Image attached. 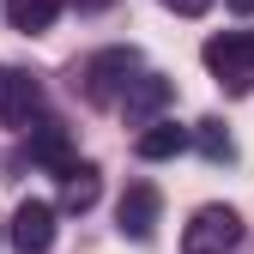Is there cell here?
<instances>
[{"instance_id": "obj_1", "label": "cell", "mask_w": 254, "mask_h": 254, "mask_svg": "<svg viewBox=\"0 0 254 254\" xmlns=\"http://www.w3.org/2000/svg\"><path fill=\"white\" fill-rule=\"evenodd\" d=\"M242 248V218L230 206H200L182 230V254H236Z\"/></svg>"}, {"instance_id": "obj_2", "label": "cell", "mask_w": 254, "mask_h": 254, "mask_svg": "<svg viewBox=\"0 0 254 254\" xmlns=\"http://www.w3.org/2000/svg\"><path fill=\"white\" fill-rule=\"evenodd\" d=\"M79 79H85V97H91V103H115L121 91L139 79V55H133V49H103V55L85 61ZM79 79H73V85H79Z\"/></svg>"}, {"instance_id": "obj_3", "label": "cell", "mask_w": 254, "mask_h": 254, "mask_svg": "<svg viewBox=\"0 0 254 254\" xmlns=\"http://www.w3.org/2000/svg\"><path fill=\"white\" fill-rule=\"evenodd\" d=\"M200 55H206V67H212V79H218V85L248 91V79H254V37H242V30H224V37H212Z\"/></svg>"}, {"instance_id": "obj_4", "label": "cell", "mask_w": 254, "mask_h": 254, "mask_svg": "<svg viewBox=\"0 0 254 254\" xmlns=\"http://www.w3.org/2000/svg\"><path fill=\"white\" fill-rule=\"evenodd\" d=\"M6 236H12V248H18V254H49V248H55V206H49V200H37V194L18 200Z\"/></svg>"}, {"instance_id": "obj_5", "label": "cell", "mask_w": 254, "mask_h": 254, "mask_svg": "<svg viewBox=\"0 0 254 254\" xmlns=\"http://www.w3.org/2000/svg\"><path fill=\"white\" fill-rule=\"evenodd\" d=\"M170 97H176V85H170L164 73H139L133 85L121 91V115H127V127H151V121H164Z\"/></svg>"}, {"instance_id": "obj_6", "label": "cell", "mask_w": 254, "mask_h": 254, "mask_svg": "<svg viewBox=\"0 0 254 254\" xmlns=\"http://www.w3.org/2000/svg\"><path fill=\"white\" fill-rule=\"evenodd\" d=\"M157 212H164V194H157L151 182H127V194H121V206H115V218H121V236L151 242V236H157Z\"/></svg>"}, {"instance_id": "obj_7", "label": "cell", "mask_w": 254, "mask_h": 254, "mask_svg": "<svg viewBox=\"0 0 254 254\" xmlns=\"http://www.w3.org/2000/svg\"><path fill=\"white\" fill-rule=\"evenodd\" d=\"M37 109H43V85L18 67H0V127H24Z\"/></svg>"}, {"instance_id": "obj_8", "label": "cell", "mask_w": 254, "mask_h": 254, "mask_svg": "<svg viewBox=\"0 0 254 254\" xmlns=\"http://www.w3.org/2000/svg\"><path fill=\"white\" fill-rule=\"evenodd\" d=\"M182 145H188V127H176V121H151L145 133L133 139V151L145 157V164H157V157H176Z\"/></svg>"}, {"instance_id": "obj_9", "label": "cell", "mask_w": 254, "mask_h": 254, "mask_svg": "<svg viewBox=\"0 0 254 254\" xmlns=\"http://www.w3.org/2000/svg\"><path fill=\"white\" fill-rule=\"evenodd\" d=\"M6 18H12V30L37 37V30H49L61 18V0H6Z\"/></svg>"}, {"instance_id": "obj_10", "label": "cell", "mask_w": 254, "mask_h": 254, "mask_svg": "<svg viewBox=\"0 0 254 254\" xmlns=\"http://www.w3.org/2000/svg\"><path fill=\"white\" fill-rule=\"evenodd\" d=\"M61 176H67V188H61V206H67V212H91V206H97V170H91V164H73V170H61Z\"/></svg>"}, {"instance_id": "obj_11", "label": "cell", "mask_w": 254, "mask_h": 254, "mask_svg": "<svg viewBox=\"0 0 254 254\" xmlns=\"http://www.w3.org/2000/svg\"><path fill=\"white\" fill-rule=\"evenodd\" d=\"M30 157H43V164H55V170H73L67 164V127H61V121H43L37 133H30Z\"/></svg>"}, {"instance_id": "obj_12", "label": "cell", "mask_w": 254, "mask_h": 254, "mask_svg": "<svg viewBox=\"0 0 254 254\" xmlns=\"http://www.w3.org/2000/svg\"><path fill=\"white\" fill-rule=\"evenodd\" d=\"M188 139H194V145H200V151L212 157V164H230V157H236V139L224 133V121H200V127H194Z\"/></svg>"}, {"instance_id": "obj_13", "label": "cell", "mask_w": 254, "mask_h": 254, "mask_svg": "<svg viewBox=\"0 0 254 254\" xmlns=\"http://www.w3.org/2000/svg\"><path fill=\"white\" fill-rule=\"evenodd\" d=\"M170 12H182V18H200V12H212V0H164Z\"/></svg>"}, {"instance_id": "obj_14", "label": "cell", "mask_w": 254, "mask_h": 254, "mask_svg": "<svg viewBox=\"0 0 254 254\" xmlns=\"http://www.w3.org/2000/svg\"><path fill=\"white\" fill-rule=\"evenodd\" d=\"M224 6H230V12H254V0H224Z\"/></svg>"}, {"instance_id": "obj_15", "label": "cell", "mask_w": 254, "mask_h": 254, "mask_svg": "<svg viewBox=\"0 0 254 254\" xmlns=\"http://www.w3.org/2000/svg\"><path fill=\"white\" fill-rule=\"evenodd\" d=\"M79 6H85V12H103V6H109V0H79Z\"/></svg>"}]
</instances>
